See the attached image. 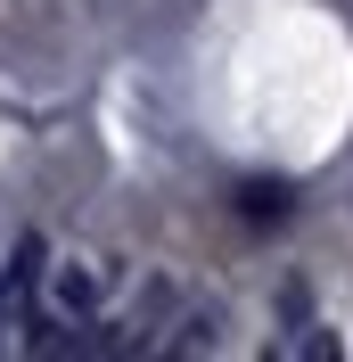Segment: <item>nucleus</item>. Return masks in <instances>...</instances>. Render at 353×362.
<instances>
[{
	"mask_svg": "<svg viewBox=\"0 0 353 362\" xmlns=\"http://www.w3.org/2000/svg\"><path fill=\"white\" fill-rule=\"evenodd\" d=\"M58 296H66L74 313H83V305H99V272H83V264H74V272H58Z\"/></svg>",
	"mask_w": 353,
	"mask_h": 362,
	"instance_id": "1",
	"label": "nucleus"
}]
</instances>
